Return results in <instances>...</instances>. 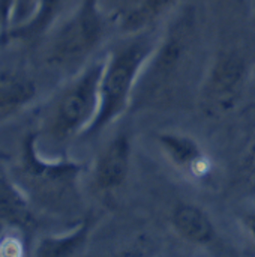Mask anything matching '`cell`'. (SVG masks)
<instances>
[{"label":"cell","mask_w":255,"mask_h":257,"mask_svg":"<svg viewBox=\"0 0 255 257\" xmlns=\"http://www.w3.org/2000/svg\"><path fill=\"white\" fill-rule=\"evenodd\" d=\"M200 21L194 6L179 8L161 30L137 83L132 111L155 110L177 101L189 87L198 66Z\"/></svg>","instance_id":"6da1fadb"},{"label":"cell","mask_w":255,"mask_h":257,"mask_svg":"<svg viewBox=\"0 0 255 257\" xmlns=\"http://www.w3.org/2000/svg\"><path fill=\"white\" fill-rule=\"evenodd\" d=\"M33 208L54 217H83L81 176L84 166L68 157L41 152L35 131L26 134L17 164L8 169Z\"/></svg>","instance_id":"7a4b0ae2"},{"label":"cell","mask_w":255,"mask_h":257,"mask_svg":"<svg viewBox=\"0 0 255 257\" xmlns=\"http://www.w3.org/2000/svg\"><path fill=\"white\" fill-rule=\"evenodd\" d=\"M104 56L71 74L42 104L38 113V139L63 145L86 136L99 110V84Z\"/></svg>","instance_id":"3957f363"},{"label":"cell","mask_w":255,"mask_h":257,"mask_svg":"<svg viewBox=\"0 0 255 257\" xmlns=\"http://www.w3.org/2000/svg\"><path fill=\"white\" fill-rule=\"evenodd\" d=\"M161 30L153 29L137 35L122 36L104 56L99 84V110L84 137L99 134L131 111L134 92L140 75L153 53Z\"/></svg>","instance_id":"277c9868"},{"label":"cell","mask_w":255,"mask_h":257,"mask_svg":"<svg viewBox=\"0 0 255 257\" xmlns=\"http://www.w3.org/2000/svg\"><path fill=\"white\" fill-rule=\"evenodd\" d=\"M113 30L102 0H80L48 33L45 62L54 69L74 74L95 59Z\"/></svg>","instance_id":"5b68a950"},{"label":"cell","mask_w":255,"mask_h":257,"mask_svg":"<svg viewBox=\"0 0 255 257\" xmlns=\"http://www.w3.org/2000/svg\"><path fill=\"white\" fill-rule=\"evenodd\" d=\"M254 62L239 48L218 51L204 68L197 87V101L204 116L219 119L233 113L243 101Z\"/></svg>","instance_id":"8992f818"},{"label":"cell","mask_w":255,"mask_h":257,"mask_svg":"<svg viewBox=\"0 0 255 257\" xmlns=\"http://www.w3.org/2000/svg\"><path fill=\"white\" fill-rule=\"evenodd\" d=\"M132 139L128 131L116 133L96 154L89 179L96 196L110 200L128 184L132 167Z\"/></svg>","instance_id":"52a82bcc"},{"label":"cell","mask_w":255,"mask_h":257,"mask_svg":"<svg viewBox=\"0 0 255 257\" xmlns=\"http://www.w3.org/2000/svg\"><path fill=\"white\" fill-rule=\"evenodd\" d=\"M156 143L167 163L191 182H206L213 173V160L192 134L167 130L156 134Z\"/></svg>","instance_id":"ba28073f"},{"label":"cell","mask_w":255,"mask_h":257,"mask_svg":"<svg viewBox=\"0 0 255 257\" xmlns=\"http://www.w3.org/2000/svg\"><path fill=\"white\" fill-rule=\"evenodd\" d=\"M102 3L114 30L122 36L158 29L162 20L170 18L180 8V0H110V3Z\"/></svg>","instance_id":"9c48e42d"},{"label":"cell","mask_w":255,"mask_h":257,"mask_svg":"<svg viewBox=\"0 0 255 257\" xmlns=\"http://www.w3.org/2000/svg\"><path fill=\"white\" fill-rule=\"evenodd\" d=\"M39 86L24 63L0 62V125L32 107Z\"/></svg>","instance_id":"30bf717a"},{"label":"cell","mask_w":255,"mask_h":257,"mask_svg":"<svg viewBox=\"0 0 255 257\" xmlns=\"http://www.w3.org/2000/svg\"><path fill=\"white\" fill-rule=\"evenodd\" d=\"M99 221L101 215L93 211L86 212L69 229L41 236L30 257H83Z\"/></svg>","instance_id":"8fae6325"},{"label":"cell","mask_w":255,"mask_h":257,"mask_svg":"<svg viewBox=\"0 0 255 257\" xmlns=\"http://www.w3.org/2000/svg\"><path fill=\"white\" fill-rule=\"evenodd\" d=\"M170 226L173 232L186 244L212 248L219 242L218 227L210 214L192 202H179L170 212Z\"/></svg>","instance_id":"7c38bea8"},{"label":"cell","mask_w":255,"mask_h":257,"mask_svg":"<svg viewBox=\"0 0 255 257\" xmlns=\"http://www.w3.org/2000/svg\"><path fill=\"white\" fill-rule=\"evenodd\" d=\"M38 211L14 181L9 170L0 167V229L14 226L32 232L38 227Z\"/></svg>","instance_id":"4fadbf2b"},{"label":"cell","mask_w":255,"mask_h":257,"mask_svg":"<svg viewBox=\"0 0 255 257\" xmlns=\"http://www.w3.org/2000/svg\"><path fill=\"white\" fill-rule=\"evenodd\" d=\"M71 0H41L33 18L20 29L11 32L9 41L12 39H35L48 35L53 27L63 18V14Z\"/></svg>","instance_id":"5bb4252c"},{"label":"cell","mask_w":255,"mask_h":257,"mask_svg":"<svg viewBox=\"0 0 255 257\" xmlns=\"http://www.w3.org/2000/svg\"><path fill=\"white\" fill-rule=\"evenodd\" d=\"M29 233L21 227L0 229V257H30Z\"/></svg>","instance_id":"9a60e30c"},{"label":"cell","mask_w":255,"mask_h":257,"mask_svg":"<svg viewBox=\"0 0 255 257\" xmlns=\"http://www.w3.org/2000/svg\"><path fill=\"white\" fill-rule=\"evenodd\" d=\"M113 257H156V247L147 235H141L122 247Z\"/></svg>","instance_id":"2e32d148"},{"label":"cell","mask_w":255,"mask_h":257,"mask_svg":"<svg viewBox=\"0 0 255 257\" xmlns=\"http://www.w3.org/2000/svg\"><path fill=\"white\" fill-rule=\"evenodd\" d=\"M39 2L41 0H15V12H14L12 30L23 27L24 24H27L33 18V15L38 11Z\"/></svg>","instance_id":"e0dca14e"},{"label":"cell","mask_w":255,"mask_h":257,"mask_svg":"<svg viewBox=\"0 0 255 257\" xmlns=\"http://www.w3.org/2000/svg\"><path fill=\"white\" fill-rule=\"evenodd\" d=\"M240 224H242L245 233L255 242V205L242 214Z\"/></svg>","instance_id":"ac0fdd59"},{"label":"cell","mask_w":255,"mask_h":257,"mask_svg":"<svg viewBox=\"0 0 255 257\" xmlns=\"http://www.w3.org/2000/svg\"><path fill=\"white\" fill-rule=\"evenodd\" d=\"M245 169L248 175L255 181V142L249 146L246 155H245Z\"/></svg>","instance_id":"d6986e66"}]
</instances>
